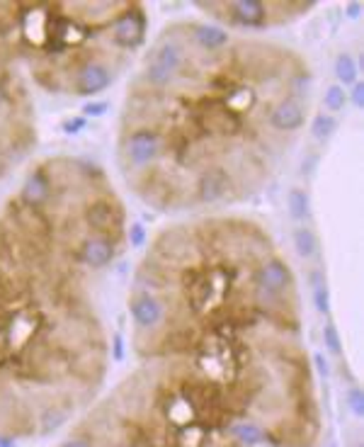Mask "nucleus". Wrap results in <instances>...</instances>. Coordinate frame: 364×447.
<instances>
[{
    "label": "nucleus",
    "mask_w": 364,
    "mask_h": 447,
    "mask_svg": "<svg viewBox=\"0 0 364 447\" xmlns=\"http://www.w3.org/2000/svg\"><path fill=\"white\" fill-rule=\"evenodd\" d=\"M85 114H90V117H100V114H105L109 110V105L107 103H90V105H85Z\"/></svg>",
    "instance_id": "26"
},
{
    "label": "nucleus",
    "mask_w": 364,
    "mask_h": 447,
    "mask_svg": "<svg viewBox=\"0 0 364 447\" xmlns=\"http://www.w3.org/2000/svg\"><path fill=\"white\" fill-rule=\"evenodd\" d=\"M294 248L301 258H313L318 253V241L316 233L311 229H297L294 231Z\"/></svg>",
    "instance_id": "17"
},
{
    "label": "nucleus",
    "mask_w": 364,
    "mask_h": 447,
    "mask_svg": "<svg viewBox=\"0 0 364 447\" xmlns=\"http://www.w3.org/2000/svg\"><path fill=\"white\" fill-rule=\"evenodd\" d=\"M347 406H350V411H352V416H357V418L364 416V394L359 386H352V389L347 391Z\"/></svg>",
    "instance_id": "22"
},
{
    "label": "nucleus",
    "mask_w": 364,
    "mask_h": 447,
    "mask_svg": "<svg viewBox=\"0 0 364 447\" xmlns=\"http://www.w3.org/2000/svg\"><path fill=\"white\" fill-rule=\"evenodd\" d=\"M350 100H352L354 107H362L364 105V83H354L352 85V93H350Z\"/></svg>",
    "instance_id": "25"
},
{
    "label": "nucleus",
    "mask_w": 364,
    "mask_h": 447,
    "mask_svg": "<svg viewBox=\"0 0 364 447\" xmlns=\"http://www.w3.org/2000/svg\"><path fill=\"white\" fill-rule=\"evenodd\" d=\"M83 124H85V119H83V117H76V122L63 124V129H66V132H78V129H81Z\"/></svg>",
    "instance_id": "29"
},
{
    "label": "nucleus",
    "mask_w": 364,
    "mask_h": 447,
    "mask_svg": "<svg viewBox=\"0 0 364 447\" xmlns=\"http://www.w3.org/2000/svg\"><path fill=\"white\" fill-rule=\"evenodd\" d=\"M228 433H231V437L238 442L241 447H255L260 445L262 440H265V430H262L257 423L253 421H236L228 426Z\"/></svg>",
    "instance_id": "14"
},
{
    "label": "nucleus",
    "mask_w": 364,
    "mask_h": 447,
    "mask_svg": "<svg viewBox=\"0 0 364 447\" xmlns=\"http://www.w3.org/2000/svg\"><path fill=\"white\" fill-rule=\"evenodd\" d=\"M61 447H95V440H93V435H87V433H76V435L68 437Z\"/></svg>",
    "instance_id": "24"
},
{
    "label": "nucleus",
    "mask_w": 364,
    "mask_h": 447,
    "mask_svg": "<svg viewBox=\"0 0 364 447\" xmlns=\"http://www.w3.org/2000/svg\"><path fill=\"white\" fill-rule=\"evenodd\" d=\"M36 146L34 107L15 63L0 56V180Z\"/></svg>",
    "instance_id": "1"
},
{
    "label": "nucleus",
    "mask_w": 364,
    "mask_h": 447,
    "mask_svg": "<svg viewBox=\"0 0 364 447\" xmlns=\"http://www.w3.org/2000/svg\"><path fill=\"white\" fill-rule=\"evenodd\" d=\"M122 353H124V350H122V335L117 333V335H114V360H122Z\"/></svg>",
    "instance_id": "28"
},
{
    "label": "nucleus",
    "mask_w": 364,
    "mask_h": 447,
    "mask_svg": "<svg viewBox=\"0 0 364 447\" xmlns=\"http://www.w3.org/2000/svg\"><path fill=\"white\" fill-rule=\"evenodd\" d=\"M187 34L195 47H200L206 54H219L221 49L228 47V32L221 30L214 25H204V22H195V25L187 27Z\"/></svg>",
    "instance_id": "12"
},
{
    "label": "nucleus",
    "mask_w": 364,
    "mask_h": 447,
    "mask_svg": "<svg viewBox=\"0 0 364 447\" xmlns=\"http://www.w3.org/2000/svg\"><path fill=\"white\" fill-rule=\"evenodd\" d=\"M109 39L119 52H133L146 39V12L141 6H124V10L109 25Z\"/></svg>",
    "instance_id": "4"
},
{
    "label": "nucleus",
    "mask_w": 364,
    "mask_h": 447,
    "mask_svg": "<svg viewBox=\"0 0 364 447\" xmlns=\"http://www.w3.org/2000/svg\"><path fill=\"white\" fill-rule=\"evenodd\" d=\"M0 447H15V445H12V437L0 435Z\"/></svg>",
    "instance_id": "31"
},
{
    "label": "nucleus",
    "mask_w": 364,
    "mask_h": 447,
    "mask_svg": "<svg viewBox=\"0 0 364 447\" xmlns=\"http://www.w3.org/2000/svg\"><path fill=\"white\" fill-rule=\"evenodd\" d=\"M211 428L204 423H187V426L170 428V447H206Z\"/></svg>",
    "instance_id": "13"
},
{
    "label": "nucleus",
    "mask_w": 364,
    "mask_h": 447,
    "mask_svg": "<svg viewBox=\"0 0 364 447\" xmlns=\"http://www.w3.org/2000/svg\"><path fill=\"white\" fill-rule=\"evenodd\" d=\"M345 100H347V95H345L343 85H338V83L330 85L323 95V105H325V110H330V112H340V110L345 107Z\"/></svg>",
    "instance_id": "19"
},
{
    "label": "nucleus",
    "mask_w": 364,
    "mask_h": 447,
    "mask_svg": "<svg viewBox=\"0 0 364 447\" xmlns=\"http://www.w3.org/2000/svg\"><path fill=\"white\" fill-rule=\"evenodd\" d=\"M187 44L185 39L178 37H165L160 39V44L156 47L153 59L151 63H146L144 68V83L149 85V90H160L165 93L170 85L175 83V78L180 76L182 66L187 63Z\"/></svg>",
    "instance_id": "2"
},
{
    "label": "nucleus",
    "mask_w": 364,
    "mask_h": 447,
    "mask_svg": "<svg viewBox=\"0 0 364 447\" xmlns=\"http://www.w3.org/2000/svg\"><path fill=\"white\" fill-rule=\"evenodd\" d=\"M114 81V73L109 71V66L105 61H90L85 66H81L76 71V76L71 78V87L68 95H78V98H90L98 95L103 90H107Z\"/></svg>",
    "instance_id": "9"
},
{
    "label": "nucleus",
    "mask_w": 364,
    "mask_h": 447,
    "mask_svg": "<svg viewBox=\"0 0 364 447\" xmlns=\"http://www.w3.org/2000/svg\"><path fill=\"white\" fill-rule=\"evenodd\" d=\"M338 129V119L333 114H318L311 124V134L316 141H328Z\"/></svg>",
    "instance_id": "18"
},
{
    "label": "nucleus",
    "mask_w": 364,
    "mask_h": 447,
    "mask_svg": "<svg viewBox=\"0 0 364 447\" xmlns=\"http://www.w3.org/2000/svg\"><path fill=\"white\" fill-rule=\"evenodd\" d=\"M129 243H131L133 248H141L146 243V229L141 227L139 221L129 224Z\"/></svg>",
    "instance_id": "23"
},
{
    "label": "nucleus",
    "mask_w": 364,
    "mask_h": 447,
    "mask_svg": "<svg viewBox=\"0 0 364 447\" xmlns=\"http://www.w3.org/2000/svg\"><path fill=\"white\" fill-rule=\"evenodd\" d=\"M335 78H338V85H354L357 83V63L350 54H340L338 61H335Z\"/></svg>",
    "instance_id": "16"
},
{
    "label": "nucleus",
    "mask_w": 364,
    "mask_h": 447,
    "mask_svg": "<svg viewBox=\"0 0 364 447\" xmlns=\"http://www.w3.org/2000/svg\"><path fill=\"white\" fill-rule=\"evenodd\" d=\"M347 12H350V15H352V17H357L359 12H362V8H359V3H352V6L347 8Z\"/></svg>",
    "instance_id": "30"
},
{
    "label": "nucleus",
    "mask_w": 364,
    "mask_h": 447,
    "mask_svg": "<svg viewBox=\"0 0 364 447\" xmlns=\"http://www.w3.org/2000/svg\"><path fill=\"white\" fill-rule=\"evenodd\" d=\"M287 207H289V214H292L294 221H303L311 216V202H308V195L303 190H299V187L289 190Z\"/></svg>",
    "instance_id": "15"
},
{
    "label": "nucleus",
    "mask_w": 364,
    "mask_h": 447,
    "mask_svg": "<svg viewBox=\"0 0 364 447\" xmlns=\"http://www.w3.org/2000/svg\"><path fill=\"white\" fill-rule=\"evenodd\" d=\"M267 127L277 134H292L303 127L306 119V105L299 95H284L275 105H270L265 112Z\"/></svg>",
    "instance_id": "8"
},
{
    "label": "nucleus",
    "mask_w": 364,
    "mask_h": 447,
    "mask_svg": "<svg viewBox=\"0 0 364 447\" xmlns=\"http://www.w3.org/2000/svg\"><path fill=\"white\" fill-rule=\"evenodd\" d=\"M250 282L255 284H262L265 289L270 292H277V294H284L294 292V275H292V267L282 260V258H262L257 262V267L253 270L250 275Z\"/></svg>",
    "instance_id": "10"
},
{
    "label": "nucleus",
    "mask_w": 364,
    "mask_h": 447,
    "mask_svg": "<svg viewBox=\"0 0 364 447\" xmlns=\"http://www.w3.org/2000/svg\"><path fill=\"white\" fill-rule=\"evenodd\" d=\"M323 343H325V348H328V353L343 355V340H340V333L333 324H328L323 329Z\"/></svg>",
    "instance_id": "21"
},
{
    "label": "nucleus",
    "mask_w": 364,
    "mask_h": 447,
    "mask_svg": "<svg viewBox=\"0 0 364 447\" xmlns=\"http://www.w3.org/2000/svg\"><path fill=\"white\" fill-rule=\"evenodd\" d=\"M233 192H236V178L224 165L209 163L197 173L195 197L202 205H214V202L228 200Z\"/></svg>",
    "instance_id": "6"
},
{
    "label": "nucleus",
    "mask_w": 364,
    "mask_h": 447,
    "mask_svg": "<svg viewBox=\"0 0 364 447\" xmlns=\"http://www.w3.org/2000/svg\"><path fill=\"white\" fill-rule=\"evenodd\" d=\"M206 10L236 27H265L272 20V3H260V0L219 3V6H206Z\"/></svg>",
    "instance_id": "5"
},
{
    "label": "nucleus",
    "mask_w": 364,
    "mask_h": 447,
    "mask_svg": "<svg viewBox=\"0 0 364 447\" xmlns=\"http://www.w3.org/2000/svg\"><path fill=\"white\" fill-rule=\"evenodd\" d=\"M313 362H316V367H318V372H321V375L328 377V362L323 360V355H316V357H313Z\"/></svg>",
    "instance_id": "27"
},
{
    "label": "nucleus",
    "mask_w": 364,
    "mask_h": 447,
    "mask_svg": "<svg viewBox=\"0 0 364 447\" xmlns=\"http://www.w3.org/2000/svg\"><path fill=\"white\" fill-rule=\"evenodd\" d=\"M313 304H316L318 314H323V316L330 314V294L323 282L313 284Z\"/></svg>",
    "instance_id": "20"
},
{
    "label": "nucleus",
    "mask_w": 364,
    "mask_h": 447,
    "mask_svg": "<svg viewBox=\"0 0 364 447\" xmlns=\"http://www.w3.org/2000/svg\"><path fill=\"white\" fill-rule=\"evenodd\" d=\"M165 151L168 139L156 127H136L122 139V160L136 170L153 168Z\"/></svg>",
    "instance_id": "3"
},
{
    "label": "nucleus",
    "mask_w": 364,
    "mask_h": 447,
    "mask_svg": "<svg viewBox=\"0 0 364 447\" xmlns=\"http://www.w3.org/2000/svg\"><path fill=\"white\" fill-rule=\"evenodd\" d=\"M129 314L139 331H156L168 319V302L153 292L136 289L129 299Z\"/></svg>",
    "instance_id": "7"
},
{
    "label": "nucleus",
    "mask_w": 364,
    "mask_h": 447,
    "mask_svg": "<svg viewBox=\"0 0 364 447\" xmlns=\"http://www.w3.org/2000/svg\"><path fill=\"white\" fill-rule=\"evenodd\" d=\"M119 241H114L112 236H100V233H87L81 243V256L83 262L90 273H98V270H105L109 262L114 260L119 251Z\"/></svg>",
    "instance_id": "11"
}]
</instances>
